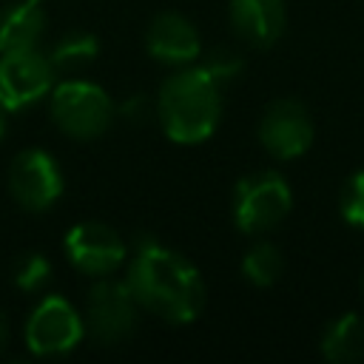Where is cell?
<instances>
[{
    "mask_svg": "<svg viewBox=\"0 0 364 364\" xmlns=\"http://www.w3.org/2000/svg\"><path fill=\"white\" fill-rule=\"evenodd\" d=\"M125 282L136 304L171 324H191L205 307V282L196 264L154 239L136 242Z\"/></svg>",
    "mask_w": 364,
    "mask_h": 364,
    "instance_id": "cell-1",
    "label": "cell"
},
{
    "mask_svg": "<svg viewBox=\"0 0 364 364\" xmlns=\"http://www.w3.org/2000/svg\"><path fill=\"white\" fill-rule=\"evenodd\" d=\"M156 117L171 142H205L222 119V85L202 65L179 68L159 88Z\"/></svg>",
    "mask_w": 364,
    "mask_h": 364,
    "instance_id": "cell-2",
    "label": "cell"
},
{
    "mask_svg": "<svg viewBox=\"0 0 364 364\" xmlns=\"http://www.w3.org/2000/svg\"><path fill=\"white\" fill-rule=\"evenodd\" d=\"M51 117L63 134L74 139H94L108 131L114 119V102L102 85L68 80L51 88Z\"/></svg>",
    "mask_w": 364,
    "mask_h": 364,
    "instance_id": "cell-3",
    "label": "cell"
},
{
    "mask_svg": "<svg viewBox=\"0 0 364 364\" xmlns=\"http://www.w3.org/2000/svg\"><path fill=\"white\" fill-rule=\"evenodd\" d=\"M293 205L290 185L276 171H253L236 182L233 219L245 233H262L276 228Z\"/></svg>",
    "mask_w": 364,
    "mask_h": 364,
    "instance_id": "cell-4",
    "label": "cell"
},
{
    "mask_svg": "<svg viewBox=\"0 0 364 364\" xmlns=\"http://www.w3.org/2000/svg\"><path fill=\"white\" fill-rule=\"evenodd\" d=\"M57 68L40 48L0 54V108L20 111L40 102L54 88Z\"/></svg>",
    "mask_w": 364,
    "mask_h": 364,
    "instance_id": "cell-5",
    "label": "cell"
},
{
    "mask_svg": "<svg viewBox=\"0 0 364 364\" xmlns=\"http://www.w3.org/2000/svg\"><path fill=\"white\" fill-rule=\"evenodd\" d=\"M85 336L80 313L60 296H46L37 301L26 321V344L34 355L57 358L71 353Z\"/></svg>",
    "mask_w": 364,
    "mask_h": 364,
    "instance_id": "cell-6",
    "label": "cell"
},
{
    "mask_svg": "<svg viewBox=\"0 0 364 364\" xmlns=\"http://www.w3.org/2000/svg\"><path fill=\"white\" fill-rule=\"evenodd\" d=\"M85 324L100 344L125 341L136 327V299L128 282L100 276L85 299Z\"/></svg>",
    "mask_w": 364,
    "mask_h": 364,
    "instance_id": "cell-7",
    "label": "cell"
},
{
    "mask_svg": "<svg viewBox=\"0 0 364 364\" xmlns=\"http://www.w3.org/2000/svg\"><path fill=\"white\" fill-rule=\"evenodd\" d=\"M9 191L23 210H48L63 193V171L48 151L26 148L11 159Z\"/></svg>",
    "mask_w": 364,
    "mask_h": 364,
    "instance_id": "cell-8",
    "label": "cell"
},
{
    "mask_svg": "<svg viewBox=\"0 0 364 364\" xmlns=\"http://www.w3.org/2000/svg\"><path fill=\"white\" fill-rule=\"evenodd\" d=\"M63 247H65L68 262L85 276H108L128 256V247H125L122 236L114 228H108L105 222H80V225H74L65 233Z\"/></svg>",
    "mask_w": 364,
    "mask_h": 364,
    "instance_id": "cell-9",
    "label": "cell"
},
{
    "mask_svg": "<svg viewBox=\"0 0 364 364\" xmlns=\"http://www.w3.org/2000/svg\"><path fill=\"white\" fill-rule=\"evenodd\" d=\"M259 139L276 159H296L313 142V119L299 100H276L262 114Z\"/></svg>",
    "mask_w": 364,
    "mask_h": 364,
    "instance_id": "cell-10",
    "label": "cell"
},
{
    "mask_svg": "<svg viewBox=\"0 0 364 364\" xmlns=\"http://www.w3.org/2000/svg\"><path fill=\"white\" fill-rule=\"evenodd\" d=\"M148 54L165 65H191L202 54V40L193 23L176 11H162L148 26Z\"/></svg>",
    "mask_w": 364,
    "mask_h": 364,
    "instance_id": "cell-11",
    "label": "cell"
},
{
    "mask_svg": "<svg viewBox=\"0 0 364 364\" xmlns=\"http://www.w3.org/2000/svg\"><path fill=\"white\" fill-rule=\"evenodd\" d=\"M284 0H230L233 31L247 46H273L284 31Z\"/></svg>",
    "mask_w": 364,
    "mask_h": 364,
    "instance_id": "cell-12",
    "label": "cell"
},
{
    "mask_svg": "<svg viewBox=\"0 0 364 364\" xmlns=\"http://www.w3.org/2000/svg\"><path fill=\"white\" fill-rule=\"evenodd\" d=\"M46 31V11L34 0H14L0 9V54L37 48Z\"/></svg>",
    "mask_w": 364,
    "mask_h": 364,
    "instance_id": "cell-13",
    "label": "cell"
},
{
    "mask_svg": "<svg viewBox=\"0 0 364 364\" xmlns=\"http://www.w3.org/2000/svg\"><path fill=\"white\" fill-rule=\"evenodd\" d=\"M321 355L336 364H353L364 358V316L344 313L321 336Z\"/></svg>",
    "mask_w": 364,
    "mask_h": 364,
    "instance_id": "cell-14",
    "label": "cell"
},
{
    "mask_svg": "<svg viewBox=\"0 0 364 364\" xmlns=\"http://www.w3.org/2000/svg\"><path fill=\"white\" fill-rule=\"evenodd\" d=\"M282 270H284V259L279 247L270 242L253 245L242 259V276L256 287H270L273 282H279Z\"/></svg>",
    "mask_w": 364,
    "mask_h": 364,
    "instance_id": "cell-15",
    "label": "cell"
},
{
    "mask_svg": "<svg viewBox=\"0 0 364 364\" xmlns=\"http://www.w3.org/2000/svg\"><path fill=\"white\" fill-rule=\"evenodd\" d=\"M97 51H100V43H97L94 34L74 31V34L63 37V40L51 48L48 60H51V65H54L57 71H60V68H82V65H88V63L97 57Z\"/></svg>",
    "mask_w": 364,
    "mask_h": 364,
    "instance_id": "cell-16",
    "label": "cell"
},
{
    "mask_svg": "<svg viewBox=\"0 0 364 364\" xmlns=\"http://www.w3.org/2000/svg\"><path fill=\"white\" fill-rule=\"evenodd\" d=\"M48 279H51V262L37 250L20 253L11 264V282L23 293H40L48 284Z\"/></svg>",
    "mask_w": 364,
    "mask_h": 364,
    "instance_id": "cell-17",
    "label": "cell"
},
{
    "mask_svg": "<svg viewBox=\"0 0 364 364\" xmlns=\"http://www.w3.org/2000/svg\"><path fill=\"white\" fill-rule=\"evenodd\" d=\"M338 210L347 225L364 230V171H355L353 176H347L338 196Z\"/></svg>",
    "mask_w": 364,
    "mask_h": 364,
    "instance_id": "cell-18",
    "label": "cell"
},
{
    "mask_svg": "<svg viewBox=\"0 0 364 364\" xmlns=\"http://www.w3.org/2000/svg\"><path fill=\"white\" fill-rule=\"evenodd\" d=\"M202 68L219 82V85H225V82H230L233 77H239V71H242V57L233 51V48H213V51H208L205 54V63H202Z\"/></svg>",
    "mask_w": 364,
    "mask_h": 364,
    "instance_id": "cell-19",
    "label": "cell"
},
{
    "mask_svg": "<svg viewBox=\"0 0 364 364\" xmlns=\"http://www.w3.org/2000/svg\"><path fill=\"white\" fill-rule=\"evenodd\" d=\"M119 114H122L128 122H145L151 114H156V102L151 105V100H148V97H131V100H125V102H122Z\"/></svg>",
    "mask_w": 364,
    "mask_h": 364,
    "instance_id": "cell-20",
    "label": "cell"
},
{
    "mask_svg": "<svg viewBox=\"0 0 364 364\" xmlns=\"http://www.w3.org/2000/svg\"><path fill=\"white\" fill-rule=\"evenodd\" d=\"M6 341H9V321H6V313L0 310V353H3Z\"/></svg>",
    "mask_w": 364,
    "mask_h": 364,
    "instance_id": "cell-21",
    "label": "cell"
},
{
    "mask_svg": "<svg viewBox=\"0 0 364 364\" xmlns=\"http://www.w3.org/2000/svg\"><path fill=\"white\" fill-rule=\"evenodd\" d=\"M3 134H6V119H3V108H0V139H3Z\"/></svg>",
    "mask_w": 364,
    "mask_h": 364,
    "instance_id": "cell-22",
    "label": "cell"
},
{
    "mask_svg": "<svg viewBox=\"0 0 364 364\" xmlns=\"http://www.w3.org/2000/svg\"><path fill=\"white\" fill-rule=\"evenodd\" d=\"M34 3H43V0H34Z\"/></svg>",
    "mask_w": 364,
    "mask_h": 364,
    "instance_id": "cell-23",
    "label": "cell"
},
{
    "mask_svg": "<svg viewBox=\"0 0 364 364\" xmlns=\"http://www.w3.org/2000/svg\"><path fill=\"white\" fill-rule=\"evenodd\" d=\"M361 287H364V279H361Z\"/></svg>",
    "mask_w": 364,
    "mask_h": 364,
    "instance_id": "cell-24",
    "label": "cell"
}]
</instances>
